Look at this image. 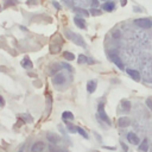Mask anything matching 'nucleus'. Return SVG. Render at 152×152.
<instances>
[{"label": "nucleus", "mask_w": 152, "mask_h": 152, "mask_svg": "<svg viewBox=\"0 0 152 152\" xmlns=\"http://www.w3.org/2000/svg\"><path fill=\"white\" fill-rule=\"evenodd\" d=\"M64 34H65V37H66L69 40H71V42L75 43L76 45L82 46V48H86V46H87V44H86L83 37L80 36L78 33H76V32H74V31H70V30H65V31H64Z\"/></svg>", "instance_id": "nucleus-1"}, {"label": "nucleus", "mask_w": 152, "mask_h": 152, "mask_svg": "<svg viewBox=\"0 0 152 152\" xmlns=\"http://www.w3.org/2000/svg\"><path fill=\"white\" fill-rule=\"evenodd\" d=\"M108 58L119 68V69H124V63H122V61H121V58L119 57V55L116 53V51H110L109 53H108Z\"/></svg>", "instance_id": "nucleus-2"}, {"label": "nucleus", "mask_w": 152, "mask_h": 152, "mask_svg": "<svg viewBox=\"0 0 152 152\" xmlns=\"http://www.w3.org/2000/svg\"><path fill=\"white\" fill-rule=\"evenodd\" d=\"M97 112H99V116H100V119H101L102 121H104L107 125L110 126L112 121H110L109 116H108V115L106 114V112H104V104H103V103H99V106H97Z\"/></svg>", "instance_id": "nucleus-3"}, {"label": "nucleus", "mask_w": 152, "mask_h": 152, "mask_svg": "<svg viewBox=\"0 0 152 152\" xmlns=\"http://www.w3.org/2000/svg\"><path fill=\"white\" fill-rule=\"evenodd\" d=\"M134 23L141 27V28H151L152 27V21L147 18H139V19H135Z\"/></svg>", "instance_id": "nucleus-4"}, {"label": "nucleus", "mask_w": 152, "mask_h": 152, "mask_svg": "<svg viewBox=\"0 0 152 152\" xmlns=\"http://www.w3.org/2000/svg\"><path fill=\"white\" fill-rule=\"evenodd\" d=\"M65 81H66V77H65V75L63 72H57L52 77V83L55 86H62V84L65 83Z\"/></svg>", "instance_id": "nucleus-5"}, {"label": "nucleus", "mask_w": 152, "mask_h": 152, "mask_svg": "<svg viewBox=\"0 0 152 152\" xmlns=\"http://www.w3.org/2000/svg\"><path fill=\"white\" fill-rule=\"evenodd\" d=\"M61 48H62V40L59 38H57V37L53 38L51 44H50V51L52 53H56V52H58L61 50Z\"/></svg>", "instance_id": "nucleus-6"}, {"label": "nucleus", "mask_w": 152, "mask_h": 152, "mask_svg": "<svg viewBox=\"0 0 152 152\" xmlns=\"http://www.w3.org/2000/svg\"><path fill=\"white\" fill-rule=\"evenodd\" d=\"M74 23L77 27L82 28V30H86L87 28V24H86V20L83 19V17H80V15H76L74 17Z\"/></svg>", "instance_id": "nucleus-7"}, {"label": "nucleus", "mask_w": 152, "mask_h": 152, "mask_svg": "<svg viewBox=\"0 0 152 152\" xmlns=\"http://www.w3.org/2000/svg\"><path fill=\"white\" fill-rule=\"evenodd\" d=\"M46 139L49 140V142L53 144V145H57L61 142V137L56 133H48L46 134Z\"/></svg>", "instance_id": "nucleus-8"}, {"label": "nucleus", "mask_w": 152, "mask_h": 152, "mask_svg": "<svg viewBox=\"0 0 152 152\" xmlns=\"http://www.w3.org/2000/svg\"><path fill=\"white\" fill-rule=\"evenodd\" d=\"M126 138H127L128 142H131V144H133V145L140 144V139L138 138V135H137L134 132H128L127 135H126Z\"/></svg>", "instance_id": "nucleus-9"}, {"label": "nucleus", "mask_w": 152, "mask_h": 152, "mask_svg": "<svg viewBox=\"0 0 152 152\" xmlns=\"http://www.w3.org/2000/svg\"><path fill=\"white\" fill-rule=\"evenodd\" d=\"M126 72H127V75L132 78V80H134V81H137V82H139L140 81V72L138 71V70H135V69H127L126 70Z\"/></svg>", "instance_id": "nucleus-10"}, {"label": "nucleus", "mask_w": 152, "mask_h": 152, "mask_svg": "<svg viewBox=\"0 0 152 152\" xmlns=\"http://www.w3.org/2000/svg\"><path fill=\"white\" fill-rule=\"evenodd\" d=\"M45 147H46L45 142H43V141H36L32 145V147H31V152H42Z\"/></svg>", "instance_id": "nucleus-11"}, {"label": "nucleus", "mask_w": 152, "mask_h": 152, "mask_svg": "<svg viewBox=\"0 0 152 152\" xmlns=\"http://www.w3.org/2000/svg\"><path fill=\"white\" fill-rule=\"evenodd\" d=\"M131 125V120L127 116H121L118 119V126L121 127V128H125V127H128Z\"/></svg>", "instance_id": "nucleus-12"}, {"label": "nucleus", "mask_w": 152, "mask_h": 152, "mask_svg": "<svg viewBox=\"0 0 152 152\" xmlns=\"http://www.w3.org/2000/svg\"><path fill=\"white\" fill-rule=\"evenodd\" d=\"M96 87H97L96 80H90V81H88V83H87V91H88L89 94H93V93L96 90Z\"/></svg>", "instance_id": "nucleus-13"}, {"label": "nucleus", "mask_w": 152, "mask_h": 152, "mask_svg": "<svg viewBox=\"0 0 152 152\" xmlns=\"http://www.w3.org/2000/svg\"><path fill=\"white\" fill-rule=\"evenodd\" d=\"M74 12H75L77 15H80V17H89V14H90L87 10H84V8H82V7H75V8H74Z\"/></svg>", "instance_id": "nucleus-14"}, {"label": "nucleus", "mask_w": 152, "mask_h": 152, "mask_svg": "<svg viewBox=\"0 0 152 152\" xmlns=\"http://www.w3.org/2000/svg\"><path fill=\"white\" fill-rule=\"evenodd\" d=\"M115 8V4L113 1H106L103 5H102V10L107 11V12H112L113 10Z\"/></svg>", "instance_id": "nucleus-15"}, {"label": "nucleus", "mask_w": 152, "mask_h": 152, "mask_svg": "<svg viewBox=\"0 0 152 152\" xmlns=\"http://www.w3.org/2000/svg\"><path fill=\"white\" fill-rule=\"evenodd\" d=\"M120 109H121L124 113H127V112H129V109H131V102H129V101H127V100H124V101H121V104H120Z\"/></svg>", "instance_id": "nucleus-16"}, {"label": "nucleus", "mask_w": 152, "mask_h": 152, "mask_svg": "<svg viewBox=\"0 0 152 152\" xmlns=\"http://www.w3.org/2000/svg\"><path fill=\"white\" fill-rule=\"evenodd\" d=\"M138 148H139L140 152H147V151H148V140L145 138V139L139 144V147H138Z\"/></svg>", "instance_id": "nucleus-17"}, {"label": "nucleus", "mask_w": 152, "mask_h": 152, "mask_svg": "<svg viewBox=\"0 0 152 152\" xmlns=\"http://www.w3.org/2000/svg\"><path fill=\"white\" fill-rule=\"evenodd\" d=\"M21 66L23 68H25V69H31L32 66H33V64H32V62H31V59L28 58V57H24V59L21 61Z\"/></svg>", "instance_id": "nucleus-18"}, {"label": "nucleus", "mask_w": 152, "mask_h": 152, "mask_svg": "<svg viewBox=\"0 0 152 152\" xmlns=\"http://www.w3.org/2000/svg\"><path fill=\"white\" fill-rule=\"evenodd\" d=\"M61 68H62L61 64H53V65H51V68H50V74L53 76L55 74L59 72V69H61Z\"/></svg>", "instance_id": "nucleus-19"}, {"label": "nucleus", "mask_w": 152, "mask_h": 152, "mask_svg": "<svg viewBox=\"0 0 152 152\" xmlns=\"http://www.w3.org/2000/svg\"><path fill=\"white\" fill-rule=\"evenodd\" d=\"M62 118L64 119V120H72L74 119V114L71 113V112H68V110H65V112H63L62 113Z\"/></svg>", "instance_id": "nucleus-20"}, {"label": "nucleus", "mask_w": 152, "mask_h": 152, "mask_svg": "<svg viewBox=\"0 0 152 152\" xmlns=\"http://www.w3.org/2000/svg\"><path fill=\"white\" fill-rule=\"evenodd\" d=\"M63 57H64L66 61H72V59H75L74 53H72V52H69V51H64V52H63Z\"/></svg>", "instance_id": "nucleus-21"}, {"label": "nucleus", "mask_w": 152, "mask_h": 152, "mask_svg": "<svg viewBox=\"0 0 152 152\" xmlns=\"http://www.w3.org/2000/svg\"><path fill=\"white\" fill-rule=\"evenodd\" d=\"M66 128H68V131H69L70 133H76V132H77V127H76V126H74L72 124L66 122Z\"/></svg>", "instance_id": "nucleus-22"}, {"label": "nucleus", "mask_w": 152, "mask_h": 152, "mask_svg": "<svg viewBox=\"0 0 152 152\" xmlns=\"http://www.w3.org/2000/svg\"><path fill=\"white\" fill-rule=\"evenodd\" d=\"M77 62H78L80 64H84V63H88V57H87V56H84V55H80V56H78V59H77Z\"/></svg>", "instance_id": "nucleus-23"}, {"label": "nucleus", "mask_w": 152, "mask_h": 152, "mask_svg": "<svg viewBox=\"0 0 152 152\" xmlns=\"http://www.w3.org/2000/svg\"><path fill=\"white\" fill-rule=\"evenodd\" d=\"M77 133H78V134H81V135H82L84 139H88V138H89L88 133H87V132H86L83 128H81V127H77Z\"/></svg>", "instance_id": "nucleus-24"}, {"label": "nucleus", "mask_w": 152, "mask_h": 152, "mask_svg": "<svg viewBox=\"0 0 152 152\" xmlns=\"http://www.w3.org/2000/svg\"><path fill=\"white\" fill-rule=\"evenodd\" d=\"M49 151H50V152H63V150H61L59 147H57V146L53 145V144H51V145L49 146Z\"/></svg>", "instance_id": "nucleus-25"}, {"label": "nucleus", "mask_w": 152, "mask_h": 152, "mask_svg": "<svg viewBox=\"0 0 152 152\" xmlns=\"http://www.w3.org/2000/svg\"><path fill=\"white\" fill-rule=\"evenodd\" d=\"M89 13H90L91 15H101V11H100L99 8H96V7H91Z\"/></svg>", "instance_id": "nucleus-26"}, {"label": "nucleus", "mask_w": 152, "mask_h": 152, "mask_svg": "<svg viewBox=\"0 0 152 152\" xmlns=\"http://www.w3.org/2000/svg\"><path fill=\"white\" fill-rule=\"evenodd\" d=\"M113 38H114V39H120V38H121V32H120L119 30H115V31L113 32Z\"/></svg>", "instance_id": "nucleus-27"}, {"label": "nucleus", "mask_w": 152, "mask_h": 152, "mask_svg": "<svg viewBox=\"0 0 152 152\" xmlns=\"http://www.w3.org/2000/svg\"><path fill=\"white\" fill-rule=\"evenodd\" d=\"M145 103H146V106L151 109V112H152V97H147L146 99V101H145Z\"/></svg>", "instance_id": "nucleus-28"}, {"label": "nucleus", "mask_w": 152, "mask_h": 152, "mask_svg": "<svg viewBox=\"0 0 152 152\" xmlns=\"http://www.w3.org/2000/svg\"><path fill=\"white\" fill-rule=\"evenodd\" d=\"M21 118H23V120L24 121H28V122H31L33 119L30 116V115H27V114H24V115H21Z\"/></svg>", "instance_id": "nucleus-29"}, {"label": "nucleus", "mask_w": 152, "mask_h": 152, "mask_svg": "<svg viewBox=\"0 0 152 152\" xmlns=\"http://www.w3.org/2000/svg\"><path fill=\"white\" fill-rule=\"evenodd\" d=\"M15 4V0H6V4H5V7H8L11 5H14Z\"/></svg>", "instance_id": "nucleus-30"}, {"label": "nucleus", "mask_w": 152, "mask_h": 152, "mask_svg": "<svg viewBox=\"0 0 152 152\" xmlns=\"http://www.w3.org/2000/svg\"><path fill=\"white\" fill-rule=\"evenodd\" d=\"M61 65H62V68H65V69H68L69 71H71V68H70V66H69L66 63H61Z\"/></svg>", "instance_id": "nucleus-31"}, {"label": "nucleus", "mask_w": 152, "mask_h": 152, "mask_svg": "<svg viewBox=\"0 0 152 152\" xmlns=\"http://www.w3.org/2000/svg\"><path fill=\"white\" fill-rule=\"evenodd\" d=\"M91 6L93 7H97L99 6V0H91Z\"/></svg>", "instance_id": "nucleus-32"}, {"label": "nucleus", "mask_w": 152, "mask_h": 152, "mask_svg": "<svg viewBox=\"0 0 152 152\" xmlns=\"http://www.w3.org/2000/svg\"><path fill=\"white\" fill-rule=\"evenodd\" d=\"M52 5H53V6H55V7L57 8V10H61V5H59L58 2H56V1H53V2H52Z\"/></svg>", "instance_id": "nucleus-33"}, {"label": "nucleus", "mask_w": 152, "mask_h": 152, "mask_svg": "<svg viewBox=\"0 0 152 152\" xmlns=\"http://www.w3.org/2000/svg\"><path fill=\"white\" fill-rule=\"evenodd\" d=\"M120 145H121V146H122V148H124V151H125V152H126V151H127V146H126V145H125V144H124V142H122V141H120Z\"/></svg>", "instance_id": "nucleus-34"}, {"label": "nucleus", "mask_w": 152, "mask_h": 152, "mask_svg": "<svg viewBox=\"0 0 152 152\" xmlns=\"http://www.w3.org/2000/svg\"><path fill=\"white\" fill-rule=\"evenodd\" d=\"M5 104V100L2 99V96L0 95V106H4Z\"/></svg>", "instance_id": "nucleus-35"}, {"label": "nucleus", "mask_w": 152, "mask_h": 152, "mask_svg": "<svg viewBox=\"0 0 152 152\" xmlns=\"http://www.w3.org/2000/svg\"><path fill=\"white\" fill-rule=\"evenodd\" d=\"M121 5L125 6V5H126V0H121Z\"/></svg>", "instance_id": "nucleus-36"}, {"label": "nucleus", "mask_w": 152, "mask_h": 152, "mask_svg": "<svg viewBox=\"0 0 152 152\" xmlns=\"http://www.w3.org/2000/svg\"><path fill=\"white\" fill-rule=\"evenodd\" d=\"M104 148H109V150H115V147H108V146H104Z\"/></svg>", "instance_id": "nucleus-37"}, {"label": "nucleus", "mask_w": 152, "mask_h": 152, "mask_svg": "<svg viewBox=\"0 0 152 152\" xmlns=\"http://www.w3.org/2000/svg\"><path fill=\"white\" fill-rule=\"evenodd\" d=\"M23 148H24V146H21V148L19 150V152H23Z\"/></svg>", "instance_id": "nucleus-38"}, {"label": "nucleus", "mask_w": 152, "mask_h": 152, "mask_svg": "<svg viewBox=\"0 0 152 152\" xmlns=\"http://www.w3.org/2000/svg\"><path fill=\"white\" fill-rule=\"evenodd\" d=\"M91 152H100V151H96V150H94V151H91Z\"/></svg>", "instance_id": "nucleus-39"}, {"label": "nucleus", "mask_w": 152, "mask_h": 152, "mask_svg": "<svg viewBox=\"0 0 152 152\" xmlns=\"http://www.w3.org/2000/svg\"><path fill=\"white\" fill-rule=\"evenodd\" d=\"M102 1H109V0H102Z\"/></svg>", "instance_id": "nucleus-40"}]
</instances>
